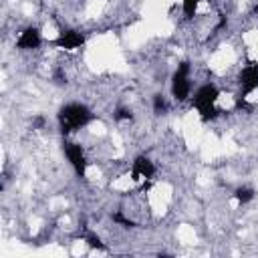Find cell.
Here are the masks:
<instances>
[{"label": "cell", "instance_id": "cell-13", "mask_svg": "<svg viewBox=\"0 0 258 258\" xmlns=\"http://www.w3.org/2000/svg\"><path fill=\"white\" fill-rule=\"evenodd\" d=\"M87 244L91 246V248H97V250H103V242H101V238L99 236H95V234H89L87 238Z\"/></svg>", "mask_w": 258, "mask_h": 258}, {"label": "cell", "instance_id": "cell-3", "mask_svg": "<svg viewBox=\"0 0 258 258\" xmlns=\"http://www.w3.org/2000/svg\"><path fill=\"white\" fill-rule=\"evenodd\" d=\"M169 91H171V97L177 103H183L191 97V64L187 60L179 62L177 69L173 71Z\"/></svg>", "mask_w": 258, "mask_h": 258}, {"label": "cell", "instance_id": "cell-2", "mask_svg": "<svg viewBox=\"0 0 258 258\" xmlns=\"http://www.w3.org/2000/svg\"><path fill=\"white\" fill-rule=\"evenodd\" d=\"M218 99H220V89L214 83H206L196 89V93L191 97V107L200 113V117L204 121H210L218 113V109H216Z\"/></svg>", "mask_w": 258, "mask_h": 258}, {"label": "cell", "instance_id": "cell-5", "mask_svg": "<svg viewBox=\"0 0 258 258\" xmlns=\"http://www.w3.org/2000/svg\"><path fill=\"white\" fill-rule=\"evenodd\" d=\"M62 151L71 163V167L75 169V173L79 177H85L87 173V167H89V161H87V153H85V147L77 141H64L62 145Z\"/></svg>", "mask_w": 258, "mask_h": 258}, {"label": "cell", "instance_id": "cell-10", "mask_svg": "<svg viewBox=\"0 0 258 258\" xmlns=\"http://www.w3.org/2000/svg\"><path fill=\"white\" fill-rule=\"evenodd\" d=\"M200 2L202 0H181V12L185 18H194L198 8H200Z\"/></svg>", "mask_w": 258, "mask_h": 258}, {"label": "cell", "instance_id": "cell-11", "mask_svg": "<svg viewBox=\"0 0 258 258\" xmlns=\"http://www.w3.org/2000/svg\"><path fill=\"white\" fill-rule=\"evenodd\" d=\"M153 111H155L157 115H161V113L167 111V101H165L163 95H155V97H153Z\"/></svg>", "mask_w": 258, "mask_h": 258}, {"label": "cell", "instance_id": "cell-1", "mask_svg": "<svg viewBox=\"0 0 258 258\" xmlns=\"http://www.w3.org/2000/svg\"><path fill=\"white\" fill-rule=\"evenodd\" d=\"M58 127L64 135H71L83 127H87L93 119V111L85 105V103H67L60 107L58 115Z\"/></svg>", "mask_w": 258, "mask_h": 258}, {"label": "cell", "instance_id": "cell-12", "mask_svg": "<svg viewBox=\"0 0 258 258\" xmlns=\"http://www.w3.org/2000/svg\"><path fill=\"white\" fill-rule=\"evenodd\" d=\"M113 117H115V121H131L133 119V113H131L129 107H119Z\"/></svg>", "mask_w": 258, "mask_h": 258}, {"label": "cell", "instance_id": "cell-4", "mask_svg": "<svg viewBox=\"0 0 258 258\" xmlns=\"http://www.w3.org/2000/svg\"><path fill=\"white\" fill-rule=\"evenodd\" d=\"M155 163L147 157V155H137L133 161H131V167H129V177L131 181L135 183H149L153 177H155Z\"/></svg>", "mask_w": 258, "mask_h": 258}, {"label": "cell", "instance_id": "cell-9", "mask_svg": "<svg viewBox=\"0 0 258 258\" xmlns=\"http://www.w3.org/2000/svg\"><path fill=\"white\" fill-rule=\"evenodd\" d=\"M254 189L252 187H248V185H240L236 191H234V200L240 204V206H246L248 202H252L254 200Z\"/></svg>", "mask_w": 258, "mask_h": 258}, {"label": "cell", "instance_id": "cell-8", "mask_svg": "<svg viewBox=\"0 0 258 258\" xmlns=\"http://www.w3.org/2000/svg\"><path fill=\"white\" fill-rule=\"evenodd\" d=\"M83 44H85V34L79 30H73V28L60 30L58 36L54 38V46L60 50H77Z\"/></svg>", "mask_w": 258, "mask_h": 258}, {"label": "cell", "instance_id": "cell-7", "mask_svg": "<svg viewBox=\"0 0 258 258\" xmlns=\"http://www.w3.org/2000/svg\"><path fill=\"white\" fill-rule=\"evenodd\" d=\"M42 44V34L36 26H26L16 36V48L18 50H36Z\"/></svg>", "mask_w": 258, "mask_h": 258}, {"label": "cell", "instance_id": "cell-6", "mask_svg": "<svg viewBox=\"0 0 258 258\" xmlns=\"http://www.w3.org/2000/svg\"><path fill=\"white\" fill-rule=\"evenodd\" d=\"M238 87H240L238 105H242L246 95L258 91V62H248V64L242 67V71L238 75Z\"/></svg>", "mask_w": 258, "mask_h": 258}]
</instances>
